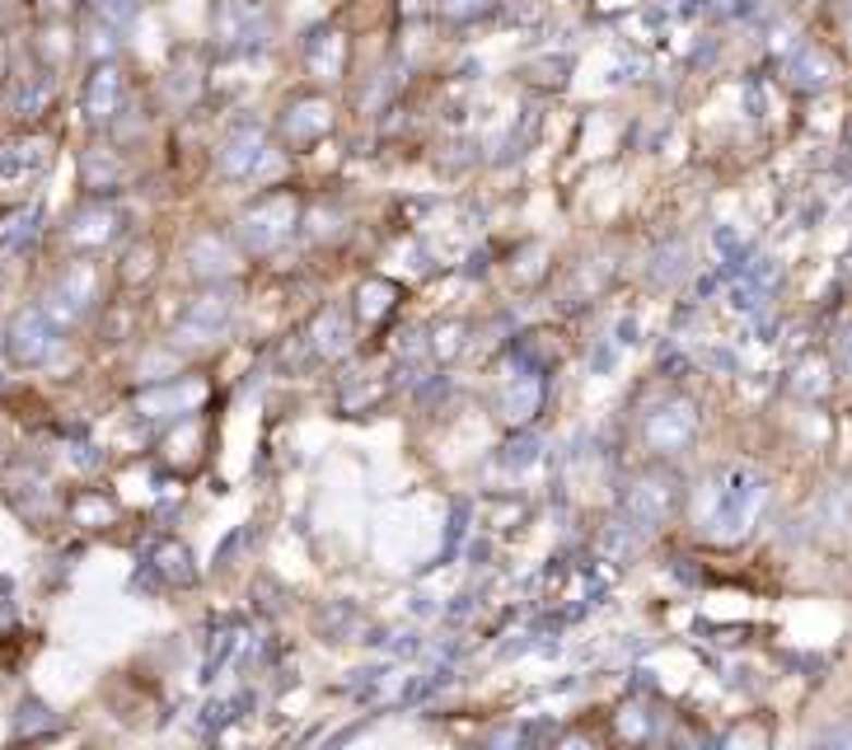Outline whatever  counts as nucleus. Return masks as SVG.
Segmentation results:
<instances>
[{
    "mask_svg": "<svg viewBox=\"0 0 852 750\" xmlns=\"http://www.w3.org/2000/svg\"><path fill=\"white\" fill-rule=\"evenodd\" d=\"M57 342H52V328H47L42 315H24L20 324H14V334H10V352L20 356V362H42L47 352H52Z\"/></svg>",
    "mask_w": 852,
    "mask_h": 750,
    "instance_id": "f257e3e1",
    "label": "nucleus"
}]
</instances>
